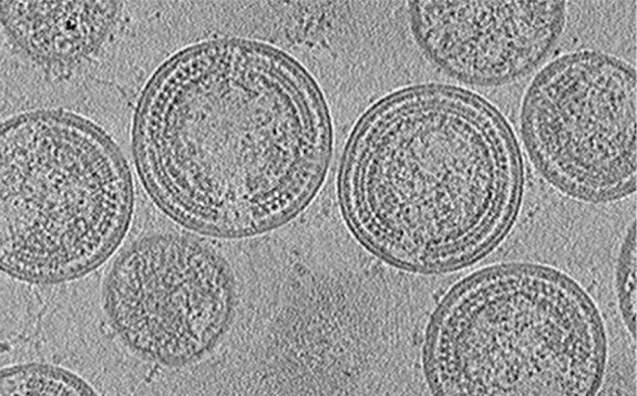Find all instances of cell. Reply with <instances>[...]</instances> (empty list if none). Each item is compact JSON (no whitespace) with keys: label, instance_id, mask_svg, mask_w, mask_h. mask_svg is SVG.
Masks as SVG:
<instances>
[{"label":"cell","instance_id":"cell-10","mask_svg":"<svg viewBox=\"0 0 637 396\" xmlns=\"http://www.w3.org/2000/svg\"><path fill=\"white\" fill-rule=\"evenodd\" d=\"M636 223L629 228L619 257L617 284L619 303L624 321L635 336L636 332Z\"/></svg>","mask_w":637,"mask_h":396},{"label":"cell","instance_id":"cell-3","mask_svg":"<svg viewBox=\"0 0 637 396\" xmlns=\"http://www.w3.org/2000/svg\"><path fill=\"white\" fill-rule=\"evenodd\" d=\"M607 360L599 310L570 277L499 264L454 284L429 321L423 349L434 395H594Z\"/></svg>","mask_w":637,"mask_h":396},{"label":"cell","instance_id":"cell-1","mask_svg":"<svg viewBox=\"0 0 637 396\" xmlns=\"http://www.w3.org/2000/svg\"><path fill=\"white\" fill-rule=\"evenodd\" d=\"M323 92L280 48L244 38L205 41L167 60L137 121L141 183L177 224L239 239L287 223L313 201L332 159Z\"/></svg>","mask_w":637,"mask_h":396},{"label":"cell","instance_id":"cell-8","mask_svg":"<svg viewBox=\"0 0 637 396\" xmlns=\"http://www.w3.org/2000/svg\"><path fill=\"white\" fill-rule=\"evenodd\" d=\"M1 19L35 60L69 64L100 45L113 24L109 1H2Z\"/></svg>","mask_w":637,"mask_h":396},{"label":"cell","instance_id":"cell-4","mask_svg":"<svg viewBox=\"0 0 637 396\" xmlns=\"http://www.w3.org/2000/svg\"><path fill=\"white\" fill-rule=\"evenodd\" d=\"M128 163L100 126L40 110L1 125V270L54 284L83 277L118 249L131 225Z\"/></svg>","mask_w":637,"mask_h":396},{"label":"cell","instance_id":"cell-5","mask_svg":"<svg viewBox=\"0 0 637 396\" xmlns=\"http://www.w3.org/2000/svg\"><path fill=\"white\" fill-rule=\"evenodd\" d=\"M521 135L539 174L562 193L605 203L636 189V70L583 50L542 67L523 96Z\"/></svg>","mask_w":637,"mask_h":396},{"label":"cell","instance_id":"cell-2","mask_svg":"<svg viewBox=\"0 0 637 396\" xmlns=\"http://www.w3.org/2000/svg\"><path fill=\"white\" fill-rule=\"evenodd\" d=\"M521 149L492 103L463 88L408 86L359 119L342 157L340 210L376 256L417 273H447L508 234L524 189Z\"/></svg>","mask_w":637,"mask_h":396},{"label":"cell","instance_id":"cell-7","mask_svg":"<svg viewBox=\"0 0 637 396\" xmlns=\"http://www.w3.org/2000/svg\"><path fill=\"white\" fill-rule=\"evenodd\" d=\"M413 35L437 67L464 83L503 85L533 71L566 25L561 1H416Z\"/></svg>","mask_w":637,"mask_h":396},{"label":"cell","instance_id":"cell-9","mask_svg":"<svg viewBox=\"0 0 637 396\" xmlns=\"http://www.w3.org/2000/svg\"><path fill=\"white\" fill-rule=\"evenodd\" d=\"M1 396L97 395L72 371L50 363L9 366L1 370Z\"/></svg>","mask_w":637,"mask_h":396},{"label":"cell","instance_id":"cell-6","mask_svg":"<svg viewBox=\"0 0 637 396\" xmlns=\"http://www.w3.org/2000/svg\"><path fill=\"white\" fill-rule=\"evenodd\" d=\"M103 302L134 351L166 366H183L203 357L228 329L232 275L209 247L175 234H152L116 259Z\"/></svg>","mask_w":637,"mask_h":396}]
</instances>
